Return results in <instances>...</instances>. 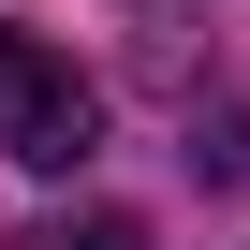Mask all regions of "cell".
<instances>
[{"mask_svg": "<svg viewBox=\"0 0 250 250\" xmlns=\"http://www.w3.org/2000/svg\"><path fill=\"white\" fill-rule=\"evenodd\" d=\"M0 147H15L30 177H74V162L103 147V103H88V74H74L59 44H30V30H0Z\"/></svg>", "mask_w": 250, "mask_h": 250, "instance_id": "cell-1", "label": "cell"}, {"mask_svg": "<svg viewBox=\"0 0 250 250\" xmlns=\"http://www.w3.org/2000/svg\"><path fill=\"white\" fill-rule=\"evenodd\" d=\"M191 162H206V177H221V191H235V177H250V118H235V103H206V118H191Z\"/></svg>", "mask_w": 250, "mask_h": 250, "instance_id": "cell-2", "label": "cell"}, {"mask_svg": "<svg viewBox=\"0 0 250 250\" xmlns=\"http://www.w3.org/2000/svg\"><path fill=\"white\" fill-rule=\"evenodd\" d=\"M30 250H147V221H118V206H88V221H44Z\"/></svg>", "mask_w": 250, "mask_h": 250, "instance_id": "cell-3", "label": "cell"}]
</instances>
